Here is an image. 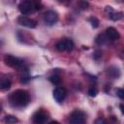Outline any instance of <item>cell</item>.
<instances>
[{
  "label": "cell",
  "mask_w": 124,
  "mask_h": 124,
  "mask_svg": "<svg viewBox=\"0 0 124 124\" xmlns=\"http://www.w3.org/2000/svg\"><path fill=\"white\" fill-rule=\"evenodd\" d=\"M29 102H30V96H29L28 92L25 90H22V89L14 91L10 96V103L14 107L22 108V107H25L26 105H28Z\"/></svg>",
  "instance_id": "obj_1"
},
{
  "label": "cell",
  "mask_w": 124,
  "mask_h": 124,
  "mask_svg": "<svg viewBox=\"0 0 124 124\" xmlns=\"http://www.w3.org/2000/svg\"><path fill=\"white\" fill-rule=\"evenodd\" d=\"M85 122H86V116L85 113L81 110L73 111L69 117L70 124H85Z\"/></svg>",
  "instance_id": "obj_2"
},
{
  "label": "cell",
  "mask_w": 124,
  "mask_h": 124,
  "mask_svg": "<svg viewBox=\"0 0 124 124\" xmlns=\"http://www.w3.org/2000/svg\"><path fill=\"white\" fill-rule=\"evenodd\" d=\"M4 62L6 65H8L9 67H12V68H20L22 67L23 65V61L17 57H15L13 55H6L4 57Z\"/></svg>",
  "instance_id": "obj_3"
},
{
  "label": "cell",
  "mask_w": 124,
  "mask_h": 124,
  "mask_svg": "<svg viewBox=\"0 0 124 124\" xmlns=\"http://www.w3.org/2000/svg\"><path fill=\"white\" fill-rule=\"evenodd\" d=\"M18 10L21 14L23 15H28L30 13H32L33 11L36 10L35 8V3L31 2V1H22L19 3L18 5Z\"/></svg>",
  "instance_id": "obj_4"
},
{
  "label": "cell",
  "mask_w": 124,
  "mask_h": 124,
  "mask_svg": "<svg viewBox=\"0 0 124 124\" xmlns=\"http://www.w3.org/2000/svg\"><path fill=\"white\" fill-rule=\"evenodd\" d=\"M74 47V43L70 39H64L56 44V48L59 51H71Z\"/></svg>",
  "instance_id": "obj_5"
},
{
  "label": "cell",
  "mask_w": 124,
  "mask_h": 124,
  "mask_svg": "<svg viewBox=\"0 0 124 124\" xmlns=\"http://www.w3.org/2000/svg\"><path fill=\"white\" fill-rule=\"evenodd\" d=\"M44 20L47 25H53L58 20V15L54 11H46L44 15Z\"/></svg>",
  "instance_id": "obj_6"
},
{
  "label": "cell",
  "mask_w": 124,
  "mask_h": 124,
  "mask_svg": "<svg viewBox=\"0 0 124 124\" xmlns=\"http://www.w3.org/2000/svg\"><path fill=\"white\" fill-rule=\"evenodd\" d=\"M66 96H67V91L64 87H56L53 90V98L57 103L63 102Z\"/></svg>",
  "instance_id": "obj_7"
},
{
  "label": "cell",
  "mask_w": 124,
  "mask_h": 124,
  "mask_svg": "<svg viewBox=\"0 0 124 124\" xmlns=\"http://www.w3.org/2000/svg\"><path fill=\"white\" fill-rule=\"evenodd\" d=\"M17 22L22 25V26H25V27H28V28H35L37 26V22L36 20L32 19V18H29L27 16H21L17 18Z\"/></svg>",
  "instance_id": "obj_8"
},
{
  "label": "cell",
  "mask_w": 124,
  "mask_h": 124,
  "mask_svg": "<svg viewBox=\"0 0 124 124\" xmlns=\"http://www.w3.org/2000/svg\"><path fill=\"white\" fill-rule=\"evenodd\" d=\"M47 118H48V116L45 111L39 110L33 115V123L34 124H45L46 122Z\"/></svg>",
  "instance_id": "obj_9"
},
{
  "label": "cell",
  "mask_w": 124,
  "mask_h": 124,
  "mask_svg": "<svg viewBox=\"0 0 124 124\" xmlns=\"http://www.w3.org/2000/svg\"><path fill=\"white\" fill-rule=\"evenodd\" d=\"M106 36H107V38L109 39L110 41H116V40H118L119 37H120L118 31H117L115 28H113V27H108V28H107V30H106Z\"/></svg>",
  "instance_id": "obj_10"
},
{
  "label": "cell",
  "mask_w": 124,
  "mask_h": 124,
  "mask_svg": "<svg viewBox=\"0 0 124 124\" xmlns=\"http://www.w3.org/2000/svg\"><path fill=\"white\" fill-rule=\"evenodd\" d=\"M107 9H106V11L108 12H109L108 13V16H109V17L112 19V20H119V19H121L122 18V13H120V12H114L112 9H111V7H106Z\"/></svg>",
  "instance_id": "obj_11"
},
{
  "label": "cell",
  "mask_w": 124,
  "mask_h": 124,
  "mask_svg": "<svg viewBox=\"0 0 124 124\" xmlns=\"http://www.w3.org/2000/svg\"><path fill=\"white\" fill-rule=\"evenodd\" d=\"M11 87V81L7 78H0V90H6Z\"/></svg>",
  "instance_id": "obj_12"
},
{
  "label": "cell",
  "mask_w": 124,
  "mask_h": 124,
  "mask_svg": "<svg viewBox=\"0 0 124 124\" xmlns=\"http://www.w3.org/2000/svg\"><path fill=\"white\" fill-rule=\"evenodd\" d=\"M4 120H5V122L7 124H16V123L18 122V119L16 116H14V115H7V116H5Z\"/></svg>",
  "instance_id": "obj_13"
},
{
  "label": "cell",
  "mask_w": 124,
  "mask_h": 124,
  "mask_svg": "<svg viewBox=\"0 0 124 124\" xmlns=\"http://www.w3.org/2000/svg\"><path fill=\"white\" fill-rule=\"evenodd\" d=\"M49 80H50V82L51 83H53V84H59L60 83V81H61V78H60V77L58 76V75H51L49 78Z\"/></svg>",
  "instance_id": "obj_14"
},
{
  "label": "cell",
  "mask_w": 124,
  "mask_h": 124,
  "mask_svg": "<svg viewBox=\"0 0 124 124\" xmlns=\"http://www.w3.org/2000/svg\"><path fill=\"white\" fill-rule=\"evenodd\" d=\"M108 74L112 77V78H118L120 76V72L117 68H110L108 70Z\"/></svg>",
  "instance_id": "obj_15"
},
{
  "label": "cell",
  "mask_w": 124,
  "mask_h": 124,
  "mask_svg": "<svg viewBox=\"0 0 124 124\" xmlns=\"http://www.w3.org/2000/svg\"><path fill=\"white\" fill-rule=\"evenodd\" d=\"M95 42H96L98 45H102V44H104V43L106 42V37H105V35H103V34L98 35V36L96 37Z\"/></svg>",
  "instance_id": "obj_16"
},
{
  "label": "cell",
  "mask_w": 124,
  "mask_h": 124,
  "mask_svg": "<svg viewBox=\"0 0 124 124\" xmlns=\"http://www.w3.org/2000/svg\"><path fill=\"white\" fill-rule=\"evenodd\" d=\"M89 21H90V23H91V25L94 27V28H97L98 26H99V20L96 18V17H90L89 18Z\"/></svg>",
  "instance_id": "obj_17"
},
{
  "label": "cell",
  "mask_w": 124,
  "mask_h": 124,
  "mask_svg": "<svg viewBox=\"0 0 124 124\" xmlns=\"http://www.w3.org/2000/svg\"><path fill=\"white\" fill-rule=\"evenodd\" d=\"M97 93H98V91H97V89H96L95 87H90V88L88 89V94H89V96H91V97H95V96L97 95Z\"/></svg>",
  "instance_id": "obj_18"
},
{
  "label": "cell",
  "mask_w": 124,
  "mask_h": 124,
  "mask_svg": "<svg viewBox=\"0 0 124 124\" xmlns=\"http://www.w3.org/2000/svg\"><path fill=\"white\" fill-rule=\"evenodd\" d=\"M116 95L120 98V99H123L124 98V90L122 88H117L116 89Z\"/></svg>",
  "instance_id": "obj_19"
},
{
  "label": "cell",
  "mask_w": 124,
  "mask_h": 124,
  "mask_svg": "<svg viewBox=\"0 0 124 124\" xmlns=\"http://www.w3.org/2000/svg\"><path fill=\"white\" fill-rule=\"evenodd\" d=\"M94 124H108V122L104 118H98V119L95 120V123Z\"/></svg>",
  "instance_id": "obj_20"
},
{
  "label": "cell",
  "mask_w": 124,
  "mask_h": 124,
  "mask_svg": "<svg viewBox=\"0 0 124 124\" xmlns=\"http://www.w3.org/2000/svg\"><path fill=\"white\" fill-rule=\"evenodd\" d=\"M101 55H102L101 50H96L95 53H94V58H95V59H98L99 57H101Z\"/></svg>",
  "instance_id": "obj_21"
},
{
  "label": "cell",
  "mask_w": 124,
  "mask_h": 124,
  "mask_svg": "<svg viewBox=\"0 0 124 124\" xmlns=\"http://www.w3.org/2000/svg\"><path fill=\"white\" fill-rule=\"evenodd\" d=\"M78 4L80 5V8L81 9H86V7L88 6V3L87 2H79Z\"/></svg>",
  "instance_id": "obj_22"
},
{
  "label": "cell",
  "mask_w": 124,
  "mask_h": 124,
  "mask_svg": "<svg viewBox=\"0 0 124 124\" xmlns=\"http://www.w3.org/2000/svg\"><path fill=\"white\" fill-rule=\"evenodd\" d=\"M48 124H60L58 121H51V122H49Z\"/></svg>",
  "instance_id": "obj_23"
},
{
  "label": "cell",
  "mask_w": 124,
  "mask_h": 124,
  "mask_svg": "<svg viewBox=\"0 0 124 124\" xmlns=\"http://www.w3.org/2000/svg\"><path fill=\"white\" fill-rule=\"evenodd\" d=\"M0 111H1V106H0Z\"/></svg>",
  "instance_id": "obj_24"
}]
</instances>
